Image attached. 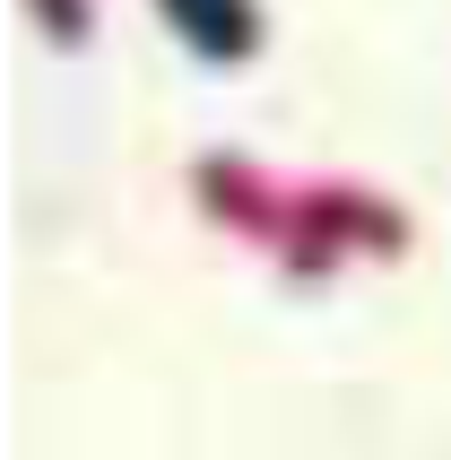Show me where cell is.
Returning <instances> with one entry per match:
<instances>
[{
    "label": "cell",
    "instance_id": "1",
    "mask_svg": "<svg viewBox=\"0 0 451 460\" xmlns=\"http://www.w3.org/2000/svg\"><path fill=\"white\" fill-rule=\"evenodd\" d=\"M400 243H408V217L382 191H365V182H296L278 261L296 279H322V270H339L356 252H400Z\"/></svg>",
    "mask_w": 451,
    "mask_h": 460
},
{
    "label": "cell",
    "instance_id": "2",
    "mask_svg": "<svg viewBox=\"0 0 451 460\" xmlns=\"http://www.w3.org/2000/svg\"><path fill=\"white\" fill-rule=\"evenodd\" d=\"M191 191L208 200V217H226L234 234H252V243H287V208H296V182H270L261 165H243V156H208V165H191Z\"/></svg>",
    "mask_w": 451,
    "mask_h": 460
},
{
    "label": "cell",
    "instance_id": "3",
    "mask_svg": "<svg viewBox=\"0 0 451 460\" xmlns=\"http://www.w3.org/2000/svg\"><path fill=\"white\" fill-rule=\"evenodd\" d=\"M156 9H165V26L200 52L208 70H234V61L261 52V9L252 0H156Z\"/></svg>",
    "mask_w": 451,
    "mask_h": 460
},
{
    "label": "cell",
    "instance_id": "4",
    "mask_svg": "<svg viewBox=\"0 0 451 460\" xmlns=\"http://www.w3.org/2000/svg\"><path fill=\"white\" fill-rule=\"evenodd\" d=\"M35 18L52 44H87V0H35Z\"/></svg>",
    "mask_w": 451,
    "mask_h": 460
}]
</instances>
